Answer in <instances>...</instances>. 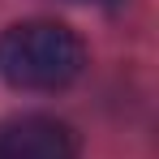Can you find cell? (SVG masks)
Segmentation results:
<instances>
[{
    "label": "cell",
    "mask_w": 159,
    "mask_h": 159,
    "mask_svg": "<svg viewBox=\"0 0 159 159\" xmlns=\"http://www.w3.org/2000/svg\"><path fill=\"white\" fill-rule=\"evenodd\" d=\"M86 48L60 22H17L0 34V78L17 90H65L82 78Z\"/></svg>",
    "instance_id": "cell-1"
},
{
    "label": "cell",
    "mask_w": 159,
    "mask_h": 159,
    "mask_svg": "<svg viewBox=\"0 0 159 159\" xmlns=\"http://www.w3.org/2000/svg\"><path fill=\"white\" fill-rule=\"evenodd\" d=\"M78 129L48 112H26L0 125V159H78Z\"/></svg>",
    "instance_id": "cell-2"
},
{
    "label": "cell",
    "mask_w": 159,
    "mask_h": 159,
    "mask_svg": "<svg viewBox=\"0 0 159 159\" xmlns=\"http://www.w3.org/2000/svg\"><path fill=\"white\" fill-rule=\"evenodd\" d=\"M82 4H103V9H112V4H120V0H82Z\"/></svg>",
    "instance_id": "cell-3"
}]
</instances>
